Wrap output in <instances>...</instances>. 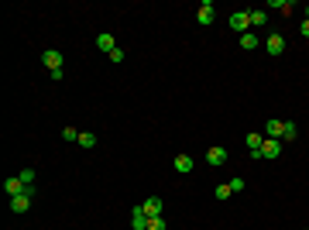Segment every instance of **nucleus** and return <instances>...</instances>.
Masks as SVG:
<instances>
[{
    "instance_id": "f257e3e1",
    "label": "nucleus",
    "mask_w": 309,
    "mask_h": 230,
    "mask_svg": "<svg viewBox=\"0 0 309 230\" xmlns=\"http://www.w3.org/2000/svg\"><path fill=\"white\" fill-rule=\"evenodd\" d=\"M231 28L237 35H247L251 31V10H233L231 14Z\"/></svg>"
},
{
    "instance_id": "f03ea898",
    "label": "nucleus",
    "mask_w": 309,
    "mask_h": 230,
    "mask_svg": "<svg viewBox=\"0 0 309 230\" xmlns=\"http://www.w3.org/2000/svg\"><path fill=\"white\" fill-rule=\"evenodd\" d=\"M31 199H35V186H28L21 196H14V199H10V210H14V213H28Z\"/></svg>"
},
{
    "instance_id": "7ed1b4c3",
    "label": "nucleus",
    "mask_w": 309,
    "mask_h": 230,
    "mask_svg": "<svg viewBox=\"0 0 309 230\" xmlns=\"http://www.w3.org/2000/svg\"><path fill=\"white\" fill-rule=\"evenodd\" d=\"M265 48H268V55H282V52H285V38H282L278 31H271L268 41H265Z\"/></svg>"
},
{
    "instance_id": "20e7f679",
    "label": "nucleus",
    "mask_w": 309,
    "mask_h": 230,
    "mask_svg": "<svg viewBox=\"0 0 309 230\" xmlns=\"http://www.w3.org/2000/svg\"><path fill=\"white\" fill-rule=\"evenodd\" d=\"M41 62L55 73V69H62V52H59V48H45V52H41Z\"/></svg>"
},
{
    "instance_id": "39448f33",
    "label": "nucleus",
    "mask_w": 309,
    "mask_h": 230,
    "mask_svg": "<svg viewBox=\"0 0 309 230\" xmlns=\"http://www.w3.org/2000/svg\"><path fill=\"white\" fill-rule=\"evenodd\" d=\"M261 145H265V138H261L258 131H251V134H247V148H251V158H254V161L265 158V154H261Z\"/></svg>"
},
{
    "instance_id": "423d86ee",
    "label": "nucleus",
    "mask_w": 309,
    "mask_h": 230,
    "mask_svg": "<svg viewBox=\"0 0 309 230\" xmlns=\"http://www.w3.org/2000/svg\"><path fill=\"white\" fill-rule=\"evenodd\" d=\"M141 210H145L148 220H152V217H161V199H158V196H148V199L141 203Z\"/></svg>"
},
{
    "instance_id": "0eeeda50",
    "label": "nucleus",
    "mask_w": 309,
    "mask_h": 230,
    "mask_svg": "<svg viewBox=\"0 0 309 230\" xmlns=\"http://www.w3.org/2000/svg\"><path fill=\"white\" fill-rule=\"evenodd\" d=\"M196 21H199L203 28H206V24H213V3H210V0H203V3H199V10H196Z\"/></svg>"
},
{
    "instance_id": "6e6552de",
    "label": "nucleus",
    "mask_w": 309,
    "mask_h": 230,
    "mask_svg": "<svg viewBox=\"0 0 309 230\" xmlns=\"http://www.w3.org/2000/svg\"><path fill=\"white\" fill-rule=\"evenodd\" d=\"M261 154H265V158H278V154H282V141H275V138H265V145H261Z\"/></svg>"
},
{
    "instance_id": "1a4fd4ad",
    "label": "nucleus",
    "mask_w": 309,
    "mask_h": 230,
    "mask_svg": "<svg viewBox=\"0 0 309 230\" xmlns=\"http://www.w3.org/2000/svg\"><path fill=\"white\" fill-rule=\"evenodd\" d=\"M96 48L110 55V52L117 48V41H114V35H110V31H103V35H96Z\"/></svg>"
},
{
    "instance_id": "9d476101",
    "label": "nucleus",
    "mask_w": 309,
    "mask_h": 230,
    "mask_svg": "<svg viewBox=\"0 0 309 230\" xmlns=\"http://www.w3.org/2000/svg\"><path fill=\"white\" fill-rule=\"evenodd\" d=\"M282 131H285V120H268V124H265V138L282 141Z\"/></svg>"
},
{
    "instance_id": "9b49d317",
    "label": "nucleus",
    "mask_w": 309,
    "mask_h": 230,
    "mask_svg": "<svg viewBox=\"0 0 309 230\" xmlns=\"http://www.w3.org/2000/svg\"><path fill=\"white\" fill-rule=\"evenodd\" d=\"M172 168H175L179 175H189V172H193V158H189V154H175Z\"/></svg>"
},
{
    "instance_id": "f8f14e48",
    "label": "nucleus",
    "mask_w": 309,
    "mask_h": 230,
    "mask_svg": "<svg viewBox=\"0 0 309 230\" xmlns=\"http://www.w3.org/2000/svg\"><path fill=\"white\" fill-rule=\"evenodd\" d=\"M131 227H134V230H148V217H145V210H141V206H134V210H131Z\"/></svg>"
},
{
    "instance_id": "ddd939ff",
    "label": "nucleus",
    "mask_w": 309,
    "mask_h": 230,
    "mask_svg": "<svg viewBox=\"0 0 309 230\" xmlns=\"http://www.w3.org/2000/svg\"><path fill=\"white\" fill-rule=\"evenodd\" d=\"M24 189H28V186H24V182H21V179H7V182H3V192H7V196H10V199H14V196H21V192H24Z\"/></svg>"
},
{
    "instance_id": "4468645a",
    "label": "nucleus",
    "mask_w": 309,
    "mask_h": 230,
    "mask_svg": "<svg viewBox=\"0 0 309 230\" xmlns=\"http://www.w3.org/2000/svg\"><path fill=\"white\" fill-rule=\"evenodd\" d=\"M206 161H210V165H224V161H227V148H210V152H206Z\"/></svg>"
},
{
    "instance_id": "2eb2a0df",
    "label": "nucleus",
    "mask_w": 309,
    "mask_h": 230,
    "mask_svg": "<svg viewBox=\"0 0 309 230\" xmlns=\"http://www.w3.org/2000/svg\"><path fill=\"white\" fill-rule=\"evenodd\" d=\"M240 48H247V52H251V48H258V35H254V31L240 35Z\"/></svg>"
},
{
    "instance_id": "dca6fc26",
    "label": "nucleus",
    "mask_w": 309,
    "mask_h": 230,
    "mask_svg": "<svg viewBox=\"0 0 309 230\" xmlns=\"http://www.w3.org/2000/svg\"><path fill=\"white\" fill-rule=\"evenodd\" d=\"M282 138H285V141H296V138H299V127H296L292 120H285V131H282Z\"/></svg>"
},
{
    "instance_id": "f3484780",
    "label": "nucleus",
    "mask_w": 309,
    "mask_h": 230,
    "mask_svg": "<svg viewBox=\"0 0 309 230\" xmlns=\"http://www.w3.org/2000/svg\"><path fill=\"white\" fill-rule=\"evenodd\" d=\"M268 7H271V10H282V14H289V10H292V0H271Z\"/></svg>"
},
{
    "instance_id": "a211bd4d",
    "label": "nucleus",
    "mask_w": 309,
    "mask_h": 230,
    "mask_svg": "<svg viewBox=\"0 0 309 230\" xmlns=\"http://www.w3.org/2000/svg\"><path fill=\"white\" fill-rule=\"evenodd\" d=\"M265 21H268V14H265V10H251V28H261Z\"/></svg>"
},
{
    "instance_id": "6ab92c4d",
    "label": "nucleus",
    "mask_w": 309,
    "mask_h": 230,
    "mask_svg": "<svg viewBox=\"0 0 309 230\" xmlns=\"http://www.w3.org/2000/svg\"><path fill=\"white\" fill-rule=\"evenodd\" d=\"M17 179H21L24 186H35V168H21V172H17Z\"/></svg>"
},
{
    "instance_id": "aec40b11",
    "label": "nucleus",
    "mask_w": 309,
    "mask_h": 230,
    "mask_svg": "<svg viewBox=\"0 0 309 230\" xmlns=\"http://www.w3.org/2000/svg\"><path fill=\"white\" fill-rule=\"evenodd\" d=\"M79 145H82V148H93V145H96V134H89V131L79 134Z\"/></svg>"
},
{
    "instance_id": "412c9836",
    "label": "nucleus",
    "mask_w": 309,
    "mask_h": 230,
    "mask_svg": "<svg viewBox=\"0 0 309 230\" xmlns=\"http://www.w3.org/2000/svg\"><path fill=\"white\" fill-rule=\"evenodd\" d=\"M165 227H168L165 217H152V220H148V230H165Z\"/></svg>"
},
{
    "instance_id": "4be33fe9",
    "label": "nucleus",
    "mask_w": 309,
    "mask_h": 230,
    "mask_svg": "<svg viewBox=\"0 0 309 230\" xmlns=\"http://www.w3.org/2000/svg\"><path fill=\"white\" fill-rule=\"evenodd\" d=\"M62 138H66V141H79V131H76V127H66Z\"/></svg>"
},
{
    "instance_id": "5701e85b",
    "label": "nucleus",
    "mask_w": 309,
    "mask_h": 230,
    "mask_svg": "<svg viewBox=\"0 0 309 230\" xmlns=\"http://www.w3.org/2000/svg\"><path fill=\"white\" fill-rule=\"evenodd\" d=\"M227 196H233L231 186H217V199H227Z\"/></svg>"
},
{
    "instance_id": "b1692460",
    "label": "nucleus",
    "mask_w": 309,
    "mask_h": 230,
    "mask_svg": "<svg viewBox=\"0 0 309 230\" xmlns=\"http://www.w3.org/2000/svg\"><path fill=\"white\" fill-rule=\"evenodd\" d=\"M110 62H114V66H117V62H124V52H120V48H114V52H110Z\"/></svg>"
},
{
    "instance_id": "393cba45",
    "label": "nucleus",
    "mask_w": 309,
    "mask_h": 230,
    "mask_svg": "<svg viewBox=\"0 0 309 230\" xmlns=\"http://www.w3.org/2000/svg\"><path fill=\"white\" fill-rule=\"evenodd\" d=\"M231 192H244V179H233V182H231Z\"/></svg>"
},
{
    "instance_id": "a878e982",
    "label": "nucleus",
    "mask_w": 309,
    "mask_h": 230,
    "mask_svg": "<svg viewBox=\"0 0 309 230\" xmlns=\"http://www.w3.org/2000/svg\"><path fill=\"white\" fill-rule=\"evenodd\" d=\"M299 31H303V35L309 38V21H303V28H299Z\"/></svg>"
},
{
    "instance_id": "bb28decb",
    "label": "nucleus",
    "mask_w": 309,
    "mask_h": 230,
    "mask_svg": "<svg viewBox=\"0 0 309 230\" xmlns=\"http://www.w3.org/2000/svg\"><path fill=\"white\" fill-rule=\"evenodd\" d=\"M306 21H309V7H306Z\"/></svg>"
}]
</instances>
